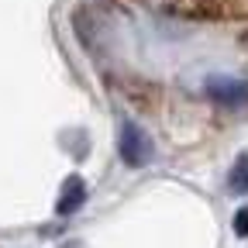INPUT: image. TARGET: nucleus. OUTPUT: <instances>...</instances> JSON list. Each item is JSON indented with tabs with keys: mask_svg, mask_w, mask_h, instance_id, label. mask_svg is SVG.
Wrapping results in <instances>:
<instances>
[{
	"mask_svg": "<svg viewBox=\"0 0 248 248\" xmlns=\"http://www.w3.org/2000/svg\"><path fill=\"white\" fill-rule=\"evenodd\" d=\"M83 200H86V186H83V179H69L66 190H62V200H59V214H73V210H79Z\"/></svg>",
	"mask_w": 248,
	"mask_h": 248,
	"instance_id": "obj_3",
	"label": "nucleus"
},
{
	"mask_svg": "<svg viewBox=\"0 0 248 248\" xmlns=\"http://www.w3.org/2000/svg\"><path fill=\"white\" fill-rule=\"evenodd\" d=\"M228 183H231V190H234V193H245V197H248V155H241V159L234 162Z\"/></svg>",
	"mask_w": 248,
	"mask_h": 248,
	"instance_id": "obj_4",
	"label": "nucleus"
},
{
	"mask_svg": "<svg viewBox=\"0 0 248 248\" xmlns=\"http://www.w3.org/2000/svg\"><path fill=\"white\" fill-rule=\"evenodd\" d=\"M117 148H121V159L128 162L131 169H138V166H145V162L152 159V141H148V135L138 128V124H131V121L121 124V141H117Z\"/></svg>",
	"mask_w": 248,
	"mask_h": 248,
	"instance_id": "obj_1",
	"label": "nucleus"
},
{
	"mask_svg": "<svg viewBox=\"0 0 248 248\" xmlns=\"http://www.w3.org/2000/svg\"><path fill=\"white\" fill-rule=\"evenodd\" d=\"M207 97L224 104V107H241L248 100V79H234V76H210L207 79Z\"/></svg>",
	"mask_w": 248,
	"mask_h": 248,
	"instance_id": "obj_2",
	"label": "nucleus"
},
{
	"mask_svg": "<svg viewBox=\"0 0 248 248\" xmlns=\"http://www.w3.org/2000/svg\"><path fill=\"white\" fill-rule=\"evenodd\" d=\"M234 234L238 238H248V207H241L234 214Z\"/></svg>",
	"mask_w": 248,
	"mask_h": 248,
	"instance_id": "obj_5",
	"label": "nucleus"
}]
</instances>
